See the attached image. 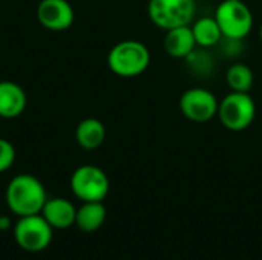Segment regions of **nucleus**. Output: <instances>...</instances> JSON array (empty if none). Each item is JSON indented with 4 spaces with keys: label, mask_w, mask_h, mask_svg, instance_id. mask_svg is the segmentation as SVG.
Masks as SVG:
<instances>
[{
    "label": "nucleus",
    "mask_w": 262,
    "mask_h": 260,
    "mask_svg": "<svg viewBox=\"0 0 262 260\" xmlns=\"http://www.w3.org/2000/svg\"><path fill=\"white\" fill-rule=\"evenodd\" d=\"M54 228L41 215L18 218L14 225L15 244L26 253H40L52 242Z\"/></svg>",
    "instance_id": "nucleus-7"
},
{
    "label": "nucleus",
    "mask_w": 262,
    "mask_h": 260,
    "mask_svg": "<svg viewBox=\"0 0 262 260\" xmlns=\"http://www.w3.org/2000/svg\"><path fill=\"white\" fill-rule=\"evenodd\" d=\"M259 38H261V43H262V25H261V29H259Z\"/></svg>",
    "instance_id": "nucleus-19"
},
{
    "label": "nucleus",
    "mask_w": 262,
    "mask_h": 260,
    "mask_svg": "<svg viewBox=\"0 0 262 260\" xmlns=\"http://www.w3.org/2000/svg\"><path fill=\"white\" fill-rule=\"evenodd\" d=\"M220 101L204 87L187 89L180 98V110L192 123H207L218 115Z\"/></svg>",
    "instance_id": "nucleus-8"
},
{
    "label": "nucleus",
    "mask_w": 262,
    "mask_h": 260,
    "mask_svg": "<svg viewBox=\"0 0 262 260\" xmlns=\"http://www.w3.org/2000/svg\"><path fill=\"white\" fill-rule=\"evenodd\" d=\"M69 185L75 198L81 202H103L111 188L107 175L100 167L91 164L75 169Z\"/></svg>",
    "instance_id": "nucleus-6"
},
{
    "label": "nucleus",
    "mask_w": 262,
    "mask_h": 260,
    "mask_svg": "<svg viewBox=\"0 0 262 260\" xmlns=\"http://www.w3.org/2000/svg\"><path fill=\"white\" fill-rule=\"evenodd\" d=\"M11 218L9 216H0V231H8L11 228Z\"/></svg>",
    "instance_id": "nucleus-18"
},
{
    "label": "nucleus",
    "mask_w": 262,
    "mask_h": 260,
    "mask_svg": "<svg viewBox=\"0 0 262 260\" xmlns=\"http://www.w3.org/2000/svg\"><path fill=\"white\" fill-rule=\"evenodd\" d=\"M40 215L54 230H66L75 224L77 208L64 198H51L45 202Z\"/></svg>",
    "instance_id": "nucleus-11"
},
{
    "label": "nucleus",
    "mask_w": 262,
    "mask_h": 260,
    "mask_svg": "<svg viewBox=\"0 0 262 260\" xmlns=\"http://www.w3.org/2000/svg\"><path fill=\"white\" fill-rule=\"evenodd\" d=\"M38 23L54 32L66 31L75 20V12L68 0H41L37 6Z\"/></svg>",
    "instance_id": "nucleus-9"
},
{
    "label": "nucleus",
    "mask_w": 262,
    "mask_h": 260,
    "mask_svg": "<svg viewBox=\"0 0 262 260\" xmlns=\"http://www.w3.org/2000/svg\"><path fill=\"white\" fill-rule=\"evenodd\" d=\"M106 216L107 211L103 202H83V205L77 208L75 225L84 233H94L101 228Z\"/></svg>",
    "instance_id": "nucleus-14"
},
{
    "label": "nucleus",
    "mask_w": 262,
    "mask_h": 260,
    "mask_svg": "<svg viewBox=\"0 0 262 260\" xmlns=\"http://www.w3.org/2000/svg\"><path fill=\"white\" fill-rule=\"evenodd\" d=\"M226 81L230 87L232 92H246L250 93L255 81L253 70L250 66L244 63H233L229 66L226 72Z\"/></svg>",
    "instance_id": "nucleus-16"
},
{
    "label": "nucleus",
    "mask_w": 262,
    "mask_h": 260,
    "mask_svg": "<svg viewBox=\"0 0 262 260\" xmlns=\"http://www.w3.org/2000/svg\"><path fill=\"white\" fill-rule=\"evenodd\" d=\"M196 14L195 0H149L147 15L163 31L192 25Z\"/></svg>",
    "instance_id": "nucleus-3"
},
{
    "label": "nucleus",
    "mask_w": 262,
    "mask_h": 260,
    "mask_svg": "<svg viewBox=\"0 0 262 260\" xmlns=\"http://www.w3.org/2000/svg\"><path fill=\"white\" fill-rule=\"evenodd\" d=\"M15 162V149L11 141L0 138V173L8 172Z\"/></svg>",
    "instance_id": "nucleus-17"
},
{
    "label": "nucleus",
    "mask_w": 262,
    "mask_h": 260,
    "mask_svg": "<svg viewBox=\"0 0 262 260\" xmlns=\"http://www.w3.org/2000/svg\"><path fill=\"white\" fill-rule=\"evenodd\" d=\"M150 51L138 40H123L107 54L109 69L121 78H135L147 70Z\"/></svg>",
    "instance_id": "nucleus-2"
},
{
    "label": "nucleus",
    "mask_w": 262,
    "mask_h": 260,
    "mask_svg": "<svg viewBox=\"0 0 262 260\" xmlns=\"http://www.w3.org/2000/svg\"><path fill=\"white\" fill-rule=\"evenodd\" d=\"M75 139L83 150H97L106 139V127L97 118H84L75 129Z\"/></svg>",
    "instance_id": "nucleus-13"
},
{
    "label": "nucleus",
    "mask_w": 262,
    "mask_h": 260,
    "mask_svg": "<svg viewBox=\"0 0 262 260\" xmlns=\"http://www.w3.org/2000/svg\"><path fill=\"white\" fill-rule=\"evenodd\" d=\"M5 201L12 215L23 218L40 215L48 195L38 178L29 173L14 176L5 192Z\"/></svg>",
    "instance_id": "nucleus-1"
},
{
    "label": "nucleus",
    "mask_w": 262,
    "mask_h": 260,
    "mask_svg": "<svg viewBox=\"0 0 262 260\" xmlns=\"http://www.w3.org/2000/svg\"><path fill=\"white\" fill-rule=\"evenodd\" d=\"M220 123L230 132H243L249 129L256 116V104L250 93L230 92L218 106Z\"/></svg>",
    "instance_id": "nucleus-5"
},
{
    "label": "nucleus",
    "mask_w": 262,
    "mask_h": 260,
    "mask_svg": "<svg viewBox=\"0 0 262 260\" xmlns=\"http://www.w3.org/2000/svg\"><path fill=\"white\" fill-rule=\"evenodd\" d=\"M190 28L195 37L196 46L200 48H213L224 37L218 21L215 20V17H210V15L198 18L193 25H190Z\"/></svg>",
    "instance_id": "nucleus-15"
},
{
    "label": "nucleus",
    "mask_w": 262,
    "mask_h": 260,
    "mask_svg": "<svg viewBox=\"0 0 262 260\" xmlns=\"http://www.w3.org/2000/svg\"><path fill=\"white\" fill-rule=\"evenodd\" d=\"M213 17L224 38L233 41L246 38L253 29V12L243 0H223Z\"/></svg>",
    "instance_id": "nucleus-4"
},
{
    "label": "nucleus",
    "mask_w": 262,
    "mask_h": 260,
    "mask_svg": "<svg viewBox=\"0 0 262 260\" xmlns=\"http://www.w3.org/2000/svg\"><path fill=\"white\" fill-rule=\"evenodd\" d=\"M196 48V41L189 26H180L166 31L164 35V51L173 58H189Z\"/></svg>",
    "instance_id": "nucleus-12"
},
{
    "label": "nucleus",
    "mask_w": 262,
    "mask_h": 260,
    "mask_svg": "<svg viewBox=\"0 0 262 260\" xmlns=\"http://www.w3.org/2000/svg\"><path fill=\"white\" fill-rule=\"evenodd\" d=\"M28 104V97L23 87L14 81H0V118H18Z\"/></svg>",
    "instance_id": "nucleus-10"
}]
</instances>
